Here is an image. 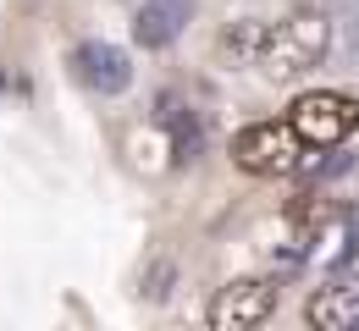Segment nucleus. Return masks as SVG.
I'll list each match as a JSON object with an SVG mask.
<instances>
[{
	"label": "nucleus",
	"instance_id": "obj_1",
	"mask_svg": "<svg viewBox=\"0 0 359 331\" xmlns=\"http://www.w3.org/2000/svg\"><path fill=\"white\" fill-rule=\"evenodd\" d=\"M326 50H332V22H326V11H293L287 22L266 28L255 61L266 66V78L287 83V78H304L310 66H320Z\"/></svg>",
	"mask_w": 359,
	"mask_h": 331
},
{
	"label": "nucleus",
	"instance_id": "obj_2",
	"mask_svg": "<svg viewBox=\"0 0 359 331\" xmlns=\"http://www.w3.org/2000/svg\"><path fill=\"white\" fill-rule=\"evenodd\" d=\"M299 155H304V143L287 127V116L282 122L260 116V122H249V127L232 133V166L249 171V177H293Z\"/></svg>",
	"mask_w": 359,
	"mask_h": 331
},
{
	"label": "nucleus",
	"instance_id": "obj_3",
	"mask_svg": "<svg viewBox=\"0 0 359 331\" xmlns=\"http://www.w3.org/2000/svg\"><path fill=\"white\" fill-rule=\"evenodd\" d=\"M287 127L299 133L304 149H337L359 127V99L343 89H310L287 105Z\"/></svg>",
	"mask_w": 359,
	"mask_h": 331
},
{
	"label": "nucleus",
	"instance_id": "obj_4",
	"mask_svg": "<svg viewBox=\"0 0 359 331\" xmlns=\"http://www.w3.org/2000/svg\"><path fill=\"white\" fill-rule=\"evenodd\" d=\"M276 298H282V282L276 276H238L226 282L216 298H210V331H255L276 315Z\"/></svg>",
	"mask_w": 359,
	"mask_h": 331
},
{
	"label": "nucleus",
	"instance_id": "obj_5",
	"mask_svg": "<svg viewBox=\"0 0 359 331\" xmlns=\"http://www.w3.org/2000/svg\"><path fill=\"white\" fill-rule=\"evenodd\" d=\"M72 78H78L83 89H94V94H105V99L128 94V83H133L128 50L105 45V39H89V45H78V50H72Z\"/></svg>",
	"mask_w": 359,
	"mask_h": 331
},
{
	"label": "nucleus",
	"instance_id": "obj_6",
	"mask_svg": "<svg viewBox=\"0 0 359 331\" xmlns=\"http://www.w3.org/2000/svg\"><path fill=\"white\" fill-rule=\"evenodd\" d=\"M304 326L315 331H354L359 326V276L326 282L304 298Z\"/></svg>",
	"mask_w": 359,
	"mask_h": 331
},
{
	"label": "nucleus",
	"instance_id": "obj_7",
	"mask_svg": "<svg viewBox=\"0 0 359 331\" xmlns=\"http://www.w3.org/2000/svg\"><path fill=\"white\" fill-rule=\"evenodd\" d=\"M188 17H194V0H144L133 11V45H144V50L177 45Z\"/></svg>",
	"mask_w": 359,
	"mask_h": 331
},
{
	"label": "nucleus",
	"instance_id": "obj_8",
	"mask_svg": "<svg viewBox=\"0 0 359 331\" xmlns=\"http://www.w3.org/2000/svg\"><path fill=\"white\" fill-rule=\"evenodd\" d=\"M128 155H133L138 171H172V166H177L172 133H166L161 122H149V127H133V133H128Z\"/></svg>",
	"mask_w": 359,
	"mask_h": 331
},
{
	"label": "nucleus",
	"instance_id": "obj_9",
	"mask_svg": "<svg viewBox=\"0 0 359 331\" xmlns=\"http://www.w3.org/2000/svg\"><path fill=\"white\" fill-rule=\"evenodd\" d=\"M260 39H266V22H255V17H243L238 28H226L222 39H216V55H222L226 66H249V61L260 55Z\"/></svg>",
	"mask_w": 359,
	"mask_h": 331
}]
</instances>
